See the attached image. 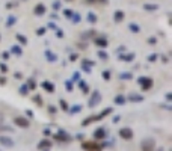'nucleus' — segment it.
<instances>
[{"mask_svg":"<svg viewBox=\"0 0 172 151\" xmlns=\"http://www.w3.org/2000/svg\"><path fill=\"white\" fill-rule=\"evenodd\" d=\"M73 14H74L73 11H64V15H65V17H68V18H71V15H73Z\"/></svg>","mask_w":172,"mask_h":151,"instance_id":"3c124183","label":"nucleus"},{"mask_svg":"<svg viewBox=\"0 0 172 151\" xmlns=\"http://www.w3.org/2000/svg\"><path fill=\"white\" fill-rule=\"evenodd\" d=\"M12 6H14L12 3H8V5H6V8H8V9H12Z\"/></svg>","mask_w":172,"mask_h":151,"instance_id":"bf43d9fd","label":"nucleus"},{"mask_svg":"<svg viewBox=\"0 0 172 151\" xmlns=\"http://www.w3.org/2000/svg\"><path fill=\"white\" fill-rule=\"evenodd\" d=\"M79 88L83 91V94H85V95H88V92H89V86L86 85V82L80 79V80H79Z\"/></svg>","mask_w":172,"mask_h":151,"instance_id":"aec40b11","label":"nucleus"},{"mask_svg":"<svg viewBox=\"0 0 172 151\" xmlns=\"http://www.w3.org/2000/svg\"><path fill=\"white\" fill-rule=\"evenodd\" d=\"M29 91H30V89L27 88V85H26V83L20 86V94H21V95H27V92H29Z\"/></svg>","mask_w":172,"mask_h":151,"instance_id":"72a5a7b5","label":"nucleus"},{"mask_svg":"<svg viewBox=\"0 0 172 151\" xmlns=\"http://www.w3.org/2000/svg\"><path fill=\"white\" fill-rule=\"evenodd\" d=\"M103 79L106 82L110 80V71H103Z\"/></svg>","mask_w":172,"mask_h":151,"instance_id":"ea45409f","label":"nucleus"},{"mask_svg":"<svg viewBox=\"0 0 172 151\" xmlns=\"http://www.w3.org/2000/svg\"><path fill=\"white\" fill-rule=\"evenodd\" d=\"M14 77H17V79H21V77H23V74H21V73H15V74H14Z\"/></svg>","mask_w":172,"mask_h":151,"instance_id":"6e6d98bb","label":"nucleus"},{"mask_svg":"<svg viewBox=\"0 0 172 151\" xmlns=\"http://www.w3.org/2000/svg\"><path fill=\"white\" fill-rule=\"evenodd\" d=\"M127 100L131 101V103H142V101H143V95H139V94L131 92V94H128Z\"/></svg>","mask_w":172,"mask_h":151,"instance_id":"1a4fd4ad","label":"nucleus"},{"mask_svg":"<svg viewBox=\"0 0 172 151\" xmlns=\"http://www.w3.org/2000/svg\"><path fill=\"white\" fill-rule=\"evenodd\" d=\"M95 46L100 47V48H106V47L109 46V42H107V39L106 38H103V36H100V38H95Z\"/></svg>","mask_w":172,"mask_h":151,"instance_id":"4468645a","label":"nucleus"},{"mask_svg":"<svg viewBox=\"0 0 172 151\" xmlns=\"http://www.w3.org/2000/svg\"><path fill=\"white\" fill-rule=\"evenodd\" d=\"M119 119H121V118H119V115H118V116H115V119H113V122H118V121H119Z\"/></svg>","mask_w":172,"mask_h":151,"instance_id":"13d9d810","label":"nucleus"},{"mask_svg":"<svg viewBox=\"0 0 172 151\" xmlns=\"http://www.w3.org/2000/svg\"><path fill=\"white\" fill-rule=\"evenodd\" d=\"M100 103H101V94H100V91H92L91 97H89V100H88V106H89V107H95V106H98Z\"/></svg>","mask_w":172,"mask_h":151,"instance_id":"f03ea898","label":"nucleus"},{"mask_svg":"<svg viewBox=\"0 0 172 151\" xmlns=\"http://www.w3.org/2000/svg\"><path fill=\"white\" fill-rule=\"evenodd\" d=\"M26 85H27L29 89H36V82H35L33 79H27V83H26Z\"/></svg>","mask_w":172,"mask_h":151,"instance_id":"2f4dec72","label":"nucleus"},{"mask_svg":"<svg viewBox=\"0 0 172 151\" xmlns=\"http://www.w3.org/2000/svg\"><path fill=\"white\" fill-rule=\"evenodd\" d=\"M59 107L64 110V112H68V109H69V106L68 103L65 101V100H59Z\"/></svg>","mask_w":172,"mask_h":151,"instance_id":"cd10ccee","label":"nucleus"},{"mask_svg":"<svg viewBox=\"0 0 172 151\" xmlns=\"http://www.w3.org/2000/svg\"><path fill=\"white\" fill-rule=\"evenodd\" d=\"M86 3H101V5H107L109 0H86Z\"/></svg>","mask_w":172,"mask_h":151,"instance_id":"c9c22d12","label":"nucleus"},{"mask_svg":"<svg viewBox=\"0 0 172 151\" xmlns=\"http://www.w3.org/2000/svg\"><path fill=\"white\" fill-rule=\"evenodd\" d=\"M51 148V139H42L38 144V150H47Z\"/></svg>","mask_w":172,"mask_h":151,"instance_id":"2eb2a0df","label":"nucleus"},{"mask_svg":"<svg viewBox=\"0 0 172 151\" xmlns=\"http://www.w3.org/2000/svg\"><path fill=\"white\" fill-rule=\"evenodd\" d=\"M147 42H148L149 46H156V42H157V39H156L154 36H151V38H148V39H147Z\"/></svg>","mask_w":172,"mask_h":151,"instance_id":"a19ab883","label":"nucleus"},{"mask_svg":"<svg viewBox=\"0 0 172 151\" xmlns=\"http://www.w3.org/2000/svg\"><path fill=\"white\" fill-rule=\"evenodd\" d=\"M0 144L3 145V147H8V148H12L14 147V140L11 138H8V136H0Z\"/></svg>","mask_w":172,"mask_h":151,"instance_id":"9d476101","label":"nucleus"},{"mask_svg":"<svg viewBox=\"0 0 172 151\" xmlns=\"http://www.w3.org/2000/svg\"><path fill=\"white\" fill-rule=\"evenodd\" d=\"M15 39H17V41L21 44V46H26V44L29 42V41H27V38H26V36H23V35H20V33H17V35H15Z\"/></svg>","mask_w":172,"mask_h":151,"instance_id":"a878e982","label":"nucleus"},{"mask_svg":"<svg viewBox=\"0 0 172 151\" xmlns=\"http://www.w3.org/2000/svg\"><path fill=\"white\" fill-rule=\"evenodd\" d=\"M9 58H11V56H9V51H3V53H2V59H3V60H8Z\"/></svg>","mask_w":172,"mask_h":151,"instance_id":"49530a36","label":"nucleus"},{"mask_svg":"<svg viewBox=\"0 0 172 151\" xmlns=\"http://www.w3.org/2000/svg\"><path fill=\"white\" fill-rule=\"evenodd\" d=\"M138 83H139V86H140V89H142L143 92H147V91H149V89L152 88L154 80H152L151 77H147V76H140L138 79Z\"/></svg>","mask_w":172,"mask_h":151,"instance_id":"f257e3e1","label":"nucleus"},{"mask_svg":"<svg viewBox=\"0 0 172 151\" xmlns=\"http://www.w3.org/2000/svg\"><path fill=\"white\" fill-rule=\"evenodd\" d=\"M82 107L80 104H77V106H74V107H71V109H68V112L71 113V115H74V113H79V112H82Z\"/></svg>","mask_w":172,"mask_h":151,"instance_id":"c85d7f7f","label":"nucleus"},{"mask_svg":"<svg viewBox=\"0 0 172 151\" xmlns=\"http://www.w3.org/2000/svg\"><path fill=\"white\" fill-rule=\"evenodd\" d=\"M152 151H165V150H163V148H159V150H156V148H154Z\"/></svg>","mask_w":172,"mask_h":151,"instance_id":"052dcab7","label":"nucleus"},{"mask_svg":"<svg viewBox=\"0 0 172 151\" xmlns=\"http://www.w3.org/2000/svg\"><path fill=\"white\" fill-rule=\"evenodd\" d=\"M0 85H3V86L6 85V77L5 76H0Z\"/></svg>","mask_w":172,"mask_h":151,"instance_id":"8fccbe9b","label":"nucleus"},{"mask_svg":"<svg viewBox=\"0 0 172 151\" xmlns=\"http://www.w3.org/2000/svg\"><path fill=\"white\" fill-rule=\"evenodd\" d=\"M128 29L131 30V33H139V32H140V27H139V24H136V23H130L128 24Z\"/></svg>","mask_w":172,"mask_h":151,"instance_id":"393cba45","label":"nucleus"},{"mask_svg":"<svg viewBox=\"0 0 172 151\" xmlns=\"http://www.w3.org/2000/svg\"><path fill=\"white\" fill-rule=\"evenodd\" d=\"M41 86H42V89H46L48 94H53L55 91H56V86H55L51 82H48V80H44L42 83H41Z\"/></svg>","mask_w":172,"mask_h":151,"instance_id":"6e6552de","label":"nucleus"},{"mask_svg":"<svg viewBox=\"0 0 172 151\" xmlns=\"http://www.w3.org/2000/svg\"><path fill=\"white\" fill-rule=\"evenodd\" d=\"M88 21L92 23V24L97 23V15H95L94 12H88Z\"/></svg>","mask_w":172,"mask_h":151,"instance_id":"c756f323","label":"nucleus"},{"mask_svg":"<svg viewBox=\"0 0 172 151\" xmlns=\"http://www.w3.org/2000/svg\"><path fill=\"white\" fill-rule=\"evenodd\" d=\"M36 35L38 36L46 35V27H39V29H36Z\"/></svg>","mask_w":172,"mask_h":151,"instance_id":"e433bc0d","label":"nucleus"},{"mask_svg":"<svg viewBox=\"0 0 172 151\" xmlns=\"http://www.w3.org/2000/svg\"><path fill=\"white\" fill-rule=\"evenodd\" d=\"M44 151H50V150H48V148H47V150H44Z\"/></svg>","mask_w":172,"mask_h":151,"instance_id":"680f3d73","label":"nucleus"},{"mask_svg":"<svg viewBox=\"0 0 172 151\" xmlns=\"http://www.w3.org/2000/svg\"><path fill=\"white\" fill-rule=\"evenodd\" d=\"M95 121H101L98 115H94V116H91V118H85V119L82 121V126H83V127H86V126H89V124L95 122Z\"/></svg>","mask_w":172,"mask_h":151,"instance_id":"ddd939ff","label":"nucleus"},{"mask_svg":"<svg viewBox=\"0 0 172 151\" xmlns=\"http://www.w3.org/2000/svg\"><path fill=\"white\" fill-rule=\"evenodd\" d=\"M56 110H57V109L55 107V106H50V107H48V112H50V113H55Z\"/></svg>","mask_w":172,"mask_h":151,"instance_id":"603ef678","label":"nucleus"},{"mask_svg":"<svg viewBox=\"0 0 172 151\" xmlns=\"http://www.w3.org/2000/svg\"><path fill=\"white\" fill-rule=\"evenodd\" d=\"M127 103V97L124 94H118L116 97H115V104L118 106H124Z\"/></svg>","mask_w":172,"mask_h":151,"instance_id":"dca6fc26","label":"nucleus"},{"mask_svg":"<svg viewBox=\"0 0 172 151\" xmlns=\"http://www.w3.org/2000/svg\"><path fill=\"white\" fill-rule=\"evenodd\" d=\"M157 56H159L157 53H152V55H149V56H148V62H156V60H157Z\"/></svg>","mask_w":172,"mask_h":151,"instance_id":"4c0bfd02","label":"nucleus"},{"mask_svg":"<svg viewBox=\"0 0 172 151\" xmlns=\"http://www.w3.org/2000/svg\"><path fill=\"white\" fill-rule=\"evenodd\" d=\"M82 148L83 150H88V151H100L103 148V145L97 144V142H92V140H88V142H83L82 144Z\"/></svg>","mask_w":172,"mask_h":151,"instance_id":"423d86ee","label":"nucleus"},{"mask_svg":"<svg viewBox=\"0 0 172 151\" xmlns=\"http://www.w3.org/2000/svg\"><path fill=\"white\" fill-rule=\"evenodd\" d=\"M65 86H67V91H68V92H71V91H73V83H71V80L65 82Z\"/></svg>","mask_w":172,"mask_h":151,"instance_id":"79ce46f5","label":"nucleus"},{"mask_svg":"<svg viewBox=\"0 0 172 151\" xmlns=\"http://www.w3.org/2000/svg\"><path fill=\"white\" fill-rule=\"evenodd\" d=\"M56 36H57V38H64V36H65V33H64L60 29H57V30H56Z\"/></svg>","mask_w":172,"mask_h":151,"instance_id":"de8ad7c7","label":"nucleus"},{"mask_svg":"<svg viewBox=\"0 0 172 151\" xmlns=\"http://www.w3.org/2000/svg\"><path fill=\"white\" fill-rule=\"evenodd\" d=\"M124 18H126V14H124L122 11H116V12H115L113 20L116 21V23H121V21L124 20Z\"/></svg>","mask_w":172,"mask_h":151,"instance_id":"6ab92c4d","label":"nucleus"},{"mask_svg":"<svg viewBox=\"0 0 172 151\" xmlns=\"http://www.w3.org/2000/svg\"><path fill=\"white\" fill-rule=\"evenodd\" d=\"M59 8H60V2H59V0H56V2H55V3H53V9H59Z\"/></svg>","mask_w":172,"mask_h":151,"instance_id":"09e8293b","label":"nucleus"},{"mask_svg":"<svg viewBox=\"0 0 172 151\" xmlns=\"http://www.w3.org/2000/svg\"><path fill=\"white\" fill-rule=\"evenodd\" d=\"M119 79H121V80H131V79H133V74H131V73H121V74H119Z\"/></svg>","mask_w":172,"mask_h":151,"instance_id":"bb28decb","label":"nucleus"},{"mask_svg":"<svg viewBox=\"0 0 172 151\" xmlns=\"http://www.w3.org/2000/svg\"><path fill=\"white\" fill-rule=\"evenodd\" d=\"M15 23H17V18H15L14 15H11V17H8V21H6V26H8V27H11V26H14Z\"/></svg>","mask_w":172,"mask_h":151,"instance_id":"473e14b6","label":"nucleus"},{"mask_svg":"<svg viewBox=\"0 0 172 151\" xmlns=\"http://www.w3.org/2000/svg\"><path fill=\"white\" fill-rule=\"evenodd\" d=\"M8 70H9V68H8V65L2 62V64H0V71H2V73H6Z\"/></svg>","mask_w":172,"mask_h":151,"instance_id":"c03bdc74","label":"nucleus"},{"mask_svg":"<svg viewBox=\"0 0 172 151\" xmlns=\"http://www.w3.org/2000/svg\"><path fill=\"white\" fill-rule=\"evenodd\" d=\"M95 65V62L94 60H88V59H83V62H82V70L83 71H88V73H91V67Z\"/></svg>","mask_w":172,"mask_h":151,"instance_id":"9b49d317","label":"nucleus"},{"mask_svg":"<svg viewBox=\"0 0 172 151\" xmlns=\"http://www.w3.org/2000/svg\"><path fill=\"white\" fill-rule=\"evenodd\" d=\"M97 56H98V58H100V59H103V60H106V59L109 58V56H107V53H106V51H103V50H98V53H97Z\"/></svg>","mask_w":172,"mask_h":151,"instance_id":"f704fd0d","label":"nucleus"},{"mask_svg":"<svg viewBox=\"0 0 172 151\" xmlns=\"http://www.w3.org/2000/svg\"><path fill=\"white\" fill-rule=\"evenodd\" d=\"M112 112H113V109H112V107H106V109H104L101 113H98V116H100V119H104L106 116H107V115H110Z\"/></svg>","mask_w":172,"mask_h":151,"instance_id":"b1692460","label":"nucleus"},{"mask_svg":"<svg viewBox=\"0 0 172 151\" xmlns=\"http://www.w3.org/2000/svg\"><path fill=\"white\" fill-rule=\"evenodd\" d=\"M159 8H160V6H159V5H154V3H145V5H143V9H145V11H157Z\"/></svg>","mask_w":172,"mask_h":151,"instance_id":"4be33fe9","label":"nucleus"},{"mask_svg":"<svg viewBox=\"0 0 172 151\" xmlns=\"http://www.w3.org/2000/svg\"><path fill=\"white\" fill-rule=\"evenodd\" d=\"M71 18H73V21H74V23H79V21H80V14H73V15H71Z\"/></svg>","mask_w":172,"mask_h":151,"instance_id":"58836bf2","label":"nucleus"},{"mask_svg":"<svg viewBox=\"0 0 172 151\" xmlns=\"http://www.w3.org/2000/svg\"><path fill=\"white\" fill-rule=\"evenodd\" d=\"M156 148V140L152 138H147L140 142V150L142 151H152Z\"/></svg>","mask_w":172,"mask_h":151,"instance_id":"7ed1b4c3","label":"nucleus"},{"mask_svg":"<svg viewBox=\"0 0 172 151\" xmlns=\"http://www.w3.org/2000/svg\"><path fill=\"white\" fill-rule=\"evenodd\" d=\"M44 135H46V136H50V135H51V130H50V128H46V130H44Z\"/></svg>","mask_w":172,"mask_h":151,"instance_id":"5fc2aeb1","label":"nucleus"},{"mask_svg":"<svg viewBox=\"0 0 172 151\" xmlns=\"http://www.w3.org/2000/svg\"><path fill=\"white\" fill-rule=\"evenodd\" d=\"M11 51L14 55H17V56H21L23 55V50H21V47L18 46V44H15V46L11 47Z\"/></svg>","mask_w":172,"mask_h":151,"instance_id":"5701e85b","label":"nucleus"},{"mask_svg":"<svg viewBox=\"0 0 172 151\" xmlns=\"http://www.w3.org/2000/svg\"><path fill=\"white\" fill-rule=\"evenodd\" d=\"M135 56H136L135 53H127V55H119L118 59H119V60H124V62H131V60L135 59Z\"/></svg>","mask_w":172,"mask_h":151,"instance_id":"a211bd4d","label":"nucleus"},{"mask_svg":"<svg viewBox=\"0 0 172 151\" xmlns=\"http://www.w3.org/2000/svg\"><path fill=\"white\" fill-rule=\"evenodd\" d=\"M32 100H33V103H36V106H39V107L42 106V98H41V95H38V94H36V95L32 97Z\"/></svg>","mask_w":172,"mask_h":151,"instance_id":"7c9ffc66","label":"nucleus"},{"mask_svg":"<svg viewBox=\"0 0 172 151\" xmlns=\"http://www.w3.org/2000/svg\"><path fill=\"white\" fill-rule=\"evenodd\" d=\"M104 138H106V128L104 127L97 128V130L94 131V139L95 140H103Z\"/></svg>","mask_w":172,"mask_h":151,"instance_id":"0eeeda50","label":"nucleus"},{"mask_svg":"<svg viewBox=\"0 0 172 151\" xmlns=\"http://www.w3.org/2000/svg\"><path fill=\"white\" fill-rule=\"evenodd\" d=\"M14 124L20 128H29L30 127V122H29V119H27L26 116H15V118H14Z\"/></svg>","mask_w":172,"mask_h":151,"instance_id":"39448f33","label":"nucleus"},{"mask_svg":"<svg viewBox=\"0 0 172 151\" xmlns=\"http://www.w3.org/2000/svg\"><path fill=\"white\" fill-rule=\"evenodd\" d=\"M46 58H47L48 62H56V60H57V56L53 53V51H50V50H47V51H46Z\"/></svg>","mask_w":172,"mask_h":151,"instance_id":"412c9836","label":"nucleus"},{"mask_svg":"<svg viewBox=\"0 0 172 151\" xmlns=\"http://www.w3.org/2000/svg\"><path fill=\"white\" fill-rule=\"evenodd\" d=\"M118 135H119V138L121 139H124V140H131L133 139V130L130 127H122V128H119V131H118Z\"/></svg>","mask_w":172,"mask_h":151,"instance_id":"20e7f679","label":"nucleus"},{"mask_svg":"<svg viewBox=\"0 0 172 151\" xmlns=\"http://www.w3.org/2000/svg\"><path fill=\"white\" fill-rule=\"evenodd\" d=\"M171 98H172V94L168 92V94H166V100H168V101H171Z\"/></svg>","mask_w":172,"mask_h":151,"instance_id":"4d7b16f0","label":"nucleus"},{"mask_svg":"<svg viewBox=\"0 0 172 151\" xmlns=\"http://www.w3.org/2000/svg\"><path fill=\"white\" fill-rule=\"evenodd\" d=\"M80 80V73H74L73 74V80L71 82H79Z\"/></svg>","mask_w":172,"mask_h":151,"instance_id":"37998d69","label":"nucleus"},{"mask_svg":"<svg viewBox=\"0 0 172 151\" xmlns=\"http://www.w3.org/2000/svg\"><path fill=\"white\" fill-rule=\"evenodd\" d=\"M77 59H79V55H77V53H71V55H69V60H71V62H74V60H77Z\"/></svg>","mask_w":172,"mask_h":151,"instance_id":"a18cd8bd","label":"nucleus"},{"mask_svg":"<svg viewBox=\"0 0 172 151\" xmlns=\"http://www.w3.org/2000/svg\"><path fill=\"white\" fill-rule=\"evenodd\" d=\"M33 12H35V15H44V14H46V6H44L42 3H38V5L35 6Z\"/></svg>","mask_w":172,"mask_h":151,"instance_id":"f3484780","label":"nucleus"},{"mask_svg":"<svg viewBox=\"0 0 172 151\" xmlns=\"http://www.w3.org/2000/svg\"><path fill=\"white\" fill-rule=\"evenodd\" d=\"M53 139L60 140V142H64V140H65V142H68V140H69V138H68V136H67V133H65V131H64V130L60 128V130H59V133H57V135H55V136H53Z\"/></svg>","mask_w":172,"mask_h":151,"instance_id":"f8f14e48","label":"nucleus"},{"mask_svg":"<svg viewBox=\"0 0 172 151\" xmlns=\"http://www.w3.org/2000/svg\"><path fill=\"white\" fill-rule=\"evenodd\" d=\"M26 115L29 116V118H33V112H32V110L29 109V110H26Z\"/></svg>","mask_w":172,"mask_h":151,"instance_id":"864d4df0","label":"nucleus"}]
</instances>
